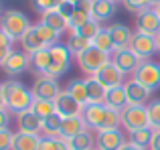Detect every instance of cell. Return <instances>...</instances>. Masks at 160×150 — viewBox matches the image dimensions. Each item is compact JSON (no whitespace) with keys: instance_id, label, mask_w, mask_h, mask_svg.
Masks as SVG:
<instances>
[{"instance_id":"42","label":"cell","mask_w":160,"mask_h":150,"mask_svg":"<svg viewBox=\"0 0 160 150\" xmlns=\"http://www.w3.org/2000/svg\"><path fill=\"white\" fill-rule=\"evenodd\" d=\"M8 120H10V110L8 108H0V130L8 126Z\"/></svg>"},{"instance_id":"29","label":"cell","mask_w":160,"mask_h":150,"mask_svg":"<svg viewBox=\"0 0 160 150\" xmlns=\"http://www.w3.org/2000/svg\"><path fill=\"white\" fill-rule=\"evenodd\" d=\"M65 47L69 49V53H73V55H79V53L87 51L89 47H93V43H91L89 39H85V37L77 35V32H71V37H69V41H67Z\"/></svg>"},{"instance_id":"1","label":"cell","mask_w":160,"mask_h":150,"mask_svg":"<svg viewBox=\"0 0 160 150\" xmlns=\"http://www.w3.org/2000/svg\"><path fill=\"white\" fill-rule=\"evenodd\" d=\"M4 85V98H6V108L10 112H14L16 116L20 112H27L32 108V102H35V95H32V89H27L20 81L16 79H8V81L2 83Z\"/></svg>"},{"instance_id":"39","label":"cell","mask_w":160,"mask_h":150,"mask_svg":"<svg viewBox=\"0 0 160 150\" xmlns=\"http://www.w3.org/2000/svg\"><path fill=\"white\" fill-rule=\"evenodd\" d=\"M63 0H31V6L35 10H39L41 14L43 12H49V10H55V8L61 4Z\"/></svg>"},{"instance_id":"22","label":"cell","mask_w":160,"mask_h":150,"mask_svg":"<svg viewBox=\"0 0 160 150\" xmlns=\"http://www.w3.org/2000/svg\"><path fill=\"white\" fill-rule=\"evenodd\" d=\"M41 22L43 24H47L49 28H53L55 32H59L61 35L63 31H67V28H71L69 27V20L65 18V16L61 14V12L55 8V10H49V12H43V16H41Z\"/></svg>"},{"instance_id":"4","label":"cell","mask_w":160,"mask_h":150,"mask_svg":"<svg viewBox=\"0 0 160 150\" xmlns=\"http://www.w3.org/2000/svg\"><path fill=\"white\" fill-rule=\"evenodd\" d=\"M0 27L16 41V39H22L24 32H27L32 24H31V20H28V16L24 14V12H20V10H6L2 14Z\"/></svg>"},{"instance_id":"49","label":"cell","mask_w":160,"mask_h":150,"mask_svg":"<svg viewBox=\"0 0 160 150\" xmlns=\"http://www.w3.org/2000/svg\"><path fill=\"white\" fill-rule=\"evenodd\" d=\"M158 4H160V0H152V8H154V6H158Z\"/></svg>"},{"instance_id":"13","label":"cell","mask_w":160,"mask_h":150,"mask_svg":"<svg viewBox=\"0 0 160 150\" xmlns=\"http://www.w3.org/2000/svg\"><path fill=\"white\" fill-rule=\"evenodd\" d=\"M136 31L142 32V35H150V37H156L160 32V18L154 8L144 10L136 16Z\"/></svg>"},{"instance_id":"2","label":"cell","mask_w":160,"mask_h":150,"mask_svg":"<svg viewBox=\"0 0 160 150\" xmlns=\"http://www.w3.org/2000/svg\"><path fill=\"white\" fill-rule=\"evenodd\" d=\"M75 59H77L79 69H81L83 73L91 75V77H93L95 73L102 71L108 63H112V55L106 53V51H99L98 47H89L87 51L75 55Z\"/></svg>"},{"instance_id":"17","label":"cell","mask_w":160,"mask_h":150,"mask_svg":"<svg viewBox=\"0 0 160 150\" xmlns=\"http://www.w3.org/2000/svg\"><path fill=\"white\" fill-rule=\"evenodd\" d=\"M93 77L98 79V81L102 83V85H106L108 89H109V87L124 85V73H122V71H120V69H118L113 63H108L106 67H103L99 73H95Z\"/></svg>"},{"instance_id":"14","label":"cell","mask_w":160,"mask_h":150,"mask_svg":"<svg viewBox=\"0 0 160 150\" xmlns=\"http://www.w3.org/2000/svg\"><path fill=\"white\" fill-rule=\"evenodd\" d=\"M126 144L124 134L120 130H106V132H98V138H95V146L99 150H120Z\"/></svg>"},{"instance_id":"15","label":"cell","mask_w":160,"mask_h":150,"mask_svg":"<svg viewBox=\"0 0 160 150\" xmlns=\"http://www.w3.org/2000/svg\"><path fill=\"white\" fill-rule=\"evenodd\" d=\"M124 87H126V93H128V102L134 103V106H146L150 93H152L148 87H144L142 83H138L136 79H130V81H126Z\"/></svg>"},{"instance_id":"50","label":"cell","mask_w":160,"mask_h":150,"mask_svg":"<svg viewBox=\"0 0 160 150\" xmlns=\"http://www.w3.org/2000/svg\"><path fill=\"white\" fill-rule=\"evenodd\" d=\"M71 2H75V4H79V2H83V0H71Z\"/></svg>"},{"instance_id":"41","label":"cell","mask_w":160,"mask_h":150,"mask_svg":"<svg viewBox=\"0 0 160 150\" xmlns=\"http://www.w3.org/2000/svg\"><path fill=\"white\" fill-rule=\"evenodd\" d=\"M75 8H77V6H75V2H71V0H63V2L57 6V10L61 12L67 20H71V16L75 14Z\"/></svg>"},{"instance_id":"52","label":"cell","mask_w":160,"mask_h":150,"mask_svg":"<svg viewBox=\"0 0 160 150\" xmlns=\"http://www.w3.org/2000/svg\"><path fill=\"white\" fill-rule=\"evenodd\" d=\"M116 2H118V0H116Z\"/></svg>"},{"instance_id":"43","label":"cell","mask_w":160,"mask_h":150,"mask_svg":"<svg viewBox=\"0 0 160 150\" xmlns=\"http://www.w3.org/2000/svg\"><path fill=\"white\" fill-rule=\"evenodd\" d=\"M150 150H160V128L158 130H154V134H152V140H150Z\"/></svg>"},{"instance_id":"3","label":"cell","mask_w":160,"mask_h":150,"mask_svg":"<svg viewBox=\"0 0 160 150\" xmlns=\"http://www.w3.org/2000/svg\"><path fill=\"white\" fill-rule=\"evenodd\" d=\"M120 120L122 126L132 134L136 130H142V128H148V108L146 106H134V103H128L124 110L120 112Z\"/></svg>"},{"instance_id":"48","label":"cell","mask_w":160,"mask_h":150,"mask_svg":"<svg viewBox=\"0 0 160 150\" xmlns=\"http://www.w3.org/2000/svg\"><path fill=\"white\" fill-rule=\"evenodd\" d=\"M154 10H156V14H158V18H160V4H158V6H154Z\"/></svg>"},{"instance_id":"40","label":"cell","mask_w":160,"mask_h":150,"mask_svg":"<svg viewBox=\"0 0 160 150\" xmlns=\"http://www.w3.org/2000/svg\"><path fill=\"white\" fill-rule=\"evenodd\" d=\"M12 140H14V134L8 128L0 130V150H12Z\"/></svg>"},{"instance_id":"5","label":"cell","mask_w":160,"mask_h":150,"mask_svg":"<svg viewBox=\"0 0 160 150\" xmlns=\"http://www.w3.org/2000/svg\"><path fill=\"white\" fill-rule=\"evenodd\" d=\"M81 118L85 120V126L89 130L103 132L106 118H108V106L106 103H85L81 110Z\"/></svg>"},{"instance_id":"31","label":"cell","mask_w":160,"mask_h":150,"mask_svg":"<svg viewBox=\"0 0 160 150\" xmlns=\"http://www.w3.org/2000/svg\"><path fill=\"white\" fill-rule=\"evenodd\" d=\"M91 43H93V47H98L99 51H106V53H109V55L116 51V45H113L112 35H109L108 28H102V31L95 35V39L91 41Z\"/></svg>"},{"instance_id":"9","label":"cell","mask_w":160,"mask_h":150,"mask_svg":"<svg viewBox=\"0 0 160 150\" xmlns=\"http://www.w3.org/2000/svg\"><path fill=\"white\" fill-rule=\"evenodd\" d=\"M2 69H4V73L10 75V77H18V75H22L24 71L31 69V57H28L27 51H14V49H12L8 59L4 61Z\"/></svg>"},{"instance_id":"46","label":"cell","mask_w":160,"mask_h":150,"mask_svg":"<svg viewBox=\"0 0 160 150\" xmlns=\"http://www.w3.org/2000/svg\"><path fill=\"white\" fill-rule=\"evenodd\" d=\"M0 108H6V98H4V85L0 83Z\"/></svg>"},{"instance_id":"12","label":"cell","mask_w":160,"mask_h":150,"mask_svg":"<svg viewBox=\"0 0 160 150\" xmlns=\"http://www.w3.org/2000/svg\"><path fill=\"white\" fill-rule=\"evenodd\" d=\"M55 108H57V114H61L63 118L81 116V110H83V106L67 89H61V93L55 98Z\"/></svg>"},{"instance_id":"7","label":"cell","mask_w":160,"mask_h":150,"mask_svg":"<svg viewBox=\"0 0 160 150\" xmlns=\"http://www.w3.org/2000/svg\"><path fill=\"white\" fill-rule=\"evenodd\" d=\"M134 79L138 83H142L144 87H148L150 91L160 87V65L152 63V61H142L140 67L134 71Z\"/></svg>"},{"instance_id":"35","label":"cell","mask_w":160,"mask_h":150,"mask_svg":"<svg viewBox=\"0 0 160 150\" xmlns=\"http://www.w3.org/2000/svg\"><path fill=\"white\" fill-rule=\"evenodd\" d=\"M37 31H39L41 39H43V43L47 45V47H53V45H59V32H55L53 28H49L47 24L39 22L37 24Z\"/></svg>"},{"instance_id":"8","label":"cell","mask_w":160,"mask_h":150,"mask_svg":"<svg viewBox=\"0 0 160 150\" xmlns=\"http://www.w3.org/2000/svg\"><path fill=\"white\" fill-rule=\"evenodd\" d=\"M142 61H148L150 57H154L158 53V45H156V37L150 35H142V32H134V39L130 43V47Z\"/></svg>"},{"instance_id":"32","label":"cell","mask_w":160,"mask_h":150,"mask_svg":"<svg viewBox=\"0 0 160 150\" xmlns=\"http://www.w3.org/2000/svg\"><path fill=\"white\" fill-rule=\"evenodd\" d=\"M39 150H71V146L61 136H43Z\"/></svg>"},{"instance_id":"34","label":"cell","mask_w":160,"mask_h":150,"mask_svg":"<svg viewBox=\"0 0 160 150\" xmlns=\"http://www.w3.org/2000/svg\"><path fill=\"white\" fill-rule=\"evenodd\" d=\"M152 134H154V128H142V130H136L130 134V142L138 144L142 148H148L150 146V140H152Z\"/></svg>"},{"instance_id":"25","label":"cell","mask_w":160,"mask_h":150,"mask_svg":"<svg viewBox=\"0 0 160 150\" xmlns=\"http://www.w3.org/2000/svg\"><path fill=\"white\" fill-rule=\"evenodd\" d=\"M31 67L32 71H37L39 75H45L49 71V67H51V49H41V51L37 53H31Z\"/></svg>"},{"instance_id":"6","label":"cell","mask_w":160,"mask_h":150,"mask_svg":"<svg viewBox=\"0 0 160 150\" xmlns=\"http://www.w3.org/2000/svg\"><path fill=\"white\" fill-rule=\"evenodd\" d=\"M51 49V67H49V71L45 73L47 77H53V79H59L63 77L67 71H69V49L63 47V45H53Z\"/></svg>"},{"instance_id":"36","label":"cell","mask_w":160,"mask_h":150,"mask_svg":"<svg viewBox=\"0 0 160 150\" xmlns=\"http://www.w3.org/2000/svg\"><path fill=\"white\" fill-rule=\"evenodd\" d=\"M99 31H102L99 22H98V20H93V18H91L89 22H85L83 27H79L77 31H71V32H77V35H81V37H85V39L93 41V39H95V35H98Z\"/></svg>"},{"instance_id":"28","label":"cell","mask_w":160,"mask_h":150,"mask_svg":"<svg viewBox=\"0 0 160 150\" xmlns=\"http://www.w3.org/2000/svg\"><path fill=\"white\" fill-rule=\"evenodd\" d=\"M67 91H69V93L73 95L81 106L89 103V95H87V81H85V79H73V81H69Z\"/></svg>"},{"instance_id":"38","label":"cell","mask_w":160,"mask_h":150,"mask_svg":"<svg viewBox=\"0 0 160 150\" xmlns=\"http://www.w3.org/2000/svg\"><path fill=\"white\" fill-rule=\"evenodd\" d=\"M122 2L130 12H138V14L152 8V0H122Z\"/></svg>"},{"instance_id":"21","label":"cell","mask_w":160,"mask_h":150,"mask_svg":"<svg viewBox=\"0 0 160 150\" xmlns=\"http://www.w3.org/2000/svg\"><path fill=\"white\" fill-rule=\"evenodd\" d=\"M87 130L85 120L81 116H71V118H63V126H61V138L63 140H71L73 136H77L79 132Z\"/></svg>"},{"instance_id":"47","label":"cell","mask_w":160,"mask_h":150,"mask_svg":"<svg viewBox=\"0 0 160 150\" xmlns=\"http://www.w3.org/2000/svg\"><path fill=\"white\" fill-rule=\"evenodd\" d=\"M156 45H158V53H160V32L156 35Z\"/></svg>"},{"instance_id":"44","label":"cell","mask_w":160,"mask_h":150,"mask_svg":"<svg viewBox=\"0 0 160 150\" xmlns=\"http://www.w3.org/2000/svg\"><path fill=\"white\" fill-rule=\"evenodd\" d=\"M10 51H12V49H4V47H0V67H2V65H4V61L8 59Z\"/></svg>"},{"instance_id":"20","label":"cell","mask_w":160,"mask_h":150,"mask_svg":"<svg viewBox=\"0 0 160 150\" xmlns=\"http://www.w3.org/2000/svg\"><path fill=\"white\" fill-rule=\"evenodd\" d=\"M106 103L108 108H112V110H118L122 112L126 106H128V93H126V87L124 85H118V87H109L108 89V95H106Z\"/></svg>"},{"instance_id":"10","label":"cell","mask_w":160,"mask_h":150,"mask_svg":"<svg viewBox=\"0 0 160 150\" xmlns=\"http://www.w3.org/2000/svg\"><path fill=\"white\" fill-rule=\"evenodd\" d=\"M61 93V87H59L57 79L47 77V75H39L32 83V95L35 99H49L55 102V98Z\"/></svg>"},{"instance_id":"37","label":"cell","mask_w":160,"mask_h":150,"mask_svg":"<svg viewBox=\"0 0 160 150\" xmlns=\"http://www.w3.org/2000/svg\"><path fill=\"white\" fill-rule=\"evenodd\" d=\"M146 108H148V122H150V128L158 130V128H160V99L150 102Z\"/></svg>"},{"instance_id":"33","label":"cell","mask_w":160,"mask_h":150,"mask_svg":"<svg viewBox=\"0 0 160 150\" xmlns=\"http://www.w3.org/2000/svg\"><path fill=\"white\" fill-rule=\"evenodd\" d=\"M32 112H35L39 118H49V116H53L55 112H57V108H55V102H49V99H35L32 102Z\"/></svg>"},{"instance_id":"27","label":"cell","mask_w":160,"mask_h":150,"mask_svg":"<svg viewBox=\"0 0 160 150\" xmlns=\"http://www.w3.org/2000/svg\"><path fill=\"white\" fill-rule=\"evenodd\" d=\"M67 142H69L71 150H93L95 148V138L91 136L89 128L83 130V132H79L77 136H73V138L67 140Z\"/></svg>"},{"instance_id":"30","label":"cell","mask_w":160,"mask_h":150,"mask_svg":"<svg viewBox=\"0 0 160 150\" xmlns=\"http://www.w3.org/2000/svg\"><path fill=\"white\" fill-rule=\"evenodd\" d=\"M61 126H63V116L55 112L53 116L43 120V136H61Z\"/></svg>"},{"instance_id":"51","label":"cell","mask_w":160,"mask_h":150,"mask_svg":"<svg viewBox=\"0 0 160 150\" xmlns=\"http://www.w3.org/2000/svg\"><path fill=\"white\" fill-rule=\"evenodd\" d=\"M93 150H99V148H98V146H95V148H93Z\"/></svg>"},{"instance_id":"19","label":"cell","mask_w":160,"mask_h":150,"mask_svg":"<svg viewBox=\"0 0 160 150\" xmlns=\"http://www.w3.org/2000/svg\"><path fill=\"white\" fill-rule=\"evenodd\" d=\"M108 31H109V35H112V41H113V45H116V49H128L130 47V43H132V39H134V32H132L130 27L118 22V24H109Z\"/></svg>"},{"instance_id":"11","label":"cell","mask_w":160,"mask_h":150,"mask_svg":"<svg viewBox=\"0 0 160 150\" xmlns=\"http://www.w3.org/2000/svg\"><path fill=\"white\" fill-rule=\"evenodd\" d=\"M112 63L116 65V67L120 69L124 75L126 73H132L134 75V71L140 67L142 59L132 51V49H116V51L112 53Z\"/></svg>"},{"instance_id":"45","label":"cell","mask_w":160,"mask_h":150,"mask_svg":"<svg viewBox=\"0 0 160 150\" xmlns=\"http://www.w3.org/2000/svg\"><path fill=\"white\" fill-rule=\"evenodd\" d=\"M120 150H146V148L138 146V144H134V142H126V144H124V146H122Z\"/></svg>"},{"instance_id":"16","label":"cell","mask_w":160,"mask_h":150,"mask_svg":"<svg viewBox=\"0 0 160 150\" xmlns=\"http://www.w3.org/2000/svg\"><path fill=\"white\" fill-rule=\"evenodd\" d=\"M116 0H91V18L98 22H106L116 14Z\"/></svg>"},{"instance_id":"24","label":"cell","mask_w":160,"mask_h":150,"mask_svg":"<svg viewBox=\"0 0 160 150\" xmlns=\"http://www.w3.org/2000/svg\"><path fill=\"white\" fill-rule=\"evenodd\" d=\"M41 138L39 134H27V132H14L12 150H39Z\"/></svg>"},{"instance_id":"23","label":"cell","mask_w":160,"mask_h":150,"mask_svg":"<svg viewBox=\"0 0 160 150\" xmlns=\"http://www.w3.org/2000/svg\"><path fill=\"white\" fill-rule=\"evenodd\" d=\"M20 45H22V49L28 53V55H31V53L41 51V49H47V45L43 43L39 31H37V24H35V27H31L27 32H24V37L20 39Z\"/></svg>"},{"instance_id":"18","label":"cell","mask_w":160,"mask_h":150,"mask_svg":"<svg viewBox=\"0 0 160 150\" xmlns=\"http://www.w3.org/2000/svg\"><path fill=\"white\" fill-rule=\"evenodd\" d=\"M18 132H27V134L43 132V118H39L32 110L20 112L18 114Z\"/></svg>"},{"instance_id":"26","label":"cell","mask_w":160,"mask_h":150,"mask_svg":"<svg viewBox=\"0 0 160 150\" xmlns=\"http://www.w3.org/2000/svg\"><path fill=\"white\" fill-rule=\"evenodd\" d=\"M87 81V95H89V103H103L108 95V87L102 85L95 77L85 79Z\"/></svg>"}]
</instances>
